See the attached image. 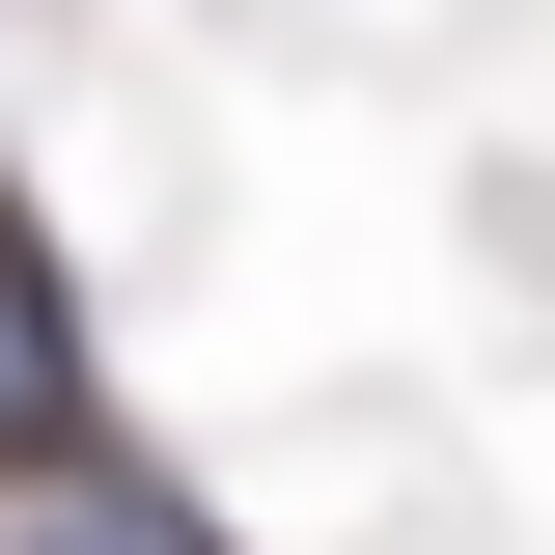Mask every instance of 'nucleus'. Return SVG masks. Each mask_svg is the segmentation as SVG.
Instances as JSON below:
<instances>
[{"instance_id": "1", "label": "nucleus", "mask_w": 555, "mask_h": 555, "mask_svg": "<svg viewBox=\"0 0 555 555\" xmlns=\"http://www.w3.org/2000/svg\"><path fill=\"white\" fill-rule=\"evenodd\" d=\"M83 444V306H56V222L0 195V473H56Z\"/></svg>"}]
</instances>
